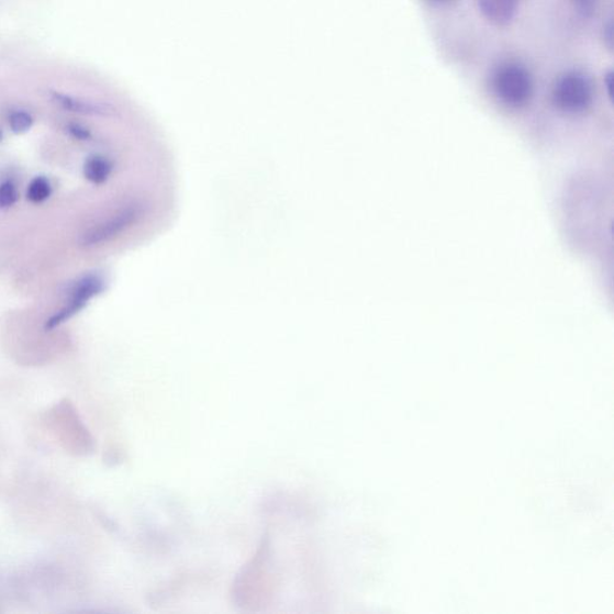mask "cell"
Wrapping results in <instances>:
<instances>
[{"mask_svg": "<svg viewBox=\"0 0 614 614\" xmlns=\"http://www.w3.org/2000/svg\"><path fill=\"white\" fill-rule=\"evenodd\" d=\"M19 200L20 192L15 181L4 180L0 182V211L14 206Z\"/></svg>", "mask_w": 614, "mask_h": 614, "instance_id": "8992f818", "label": "cell"}, {"mask_svg": "<svg viewBox=\"0 0 614 614\" xmlns=\"http://www.w3.org/2000/svg\"><path fill=\"white\" fill-rule=\"evenodd\" d=\"M521 0H477L481 15L498 27H506L518 12Z\"/></svg>", "mask_w": 614, "mask_h": 614, "instance_id": "277c9868", "label": "cell"}, {"mask_svg": "<svg viewBox=\"0 0 614 614\" xmlns=\"http://www.w3.org/2000/svg\"><path fill=\"white\" fill-rule=\"evenodd\" d=\"M533 88L529 70L517 62H505L491 75L493 94L507 108L525 107L533 96Z\"/></svg>", "mask_w": 614, "mask_h": 614, "instance_id": "6da1fadb", "label": "cell"}, {"mask_svg": "<svg viewBox=\"0 0 614 614\" xmlns=\"http://www.w3.org/2000/svg\"><path fill=\"white\" fill-rule=\"evenodd\" d=\"M68 133L72 138L80 142H90L93 138V134H91L89 129L77 123L69 124Z\"/></svg>", "mask_w": 614, "mask_h": 614, "instance_id": "9c48e42d", "label": "cell"}, {"mask_svg": "<svg viewBox=\"0 0 614 614\" xmlns=\"http://www.w3.org/2000/svg\"><path fill=\"white\" fill-rule=\"evenodd\" d=\"M33 118L30 113L18 111L10 115L9 124L12 133L24 134L33 126Z\"/></svg>", "mask_w": 614, "mask_h": 614, "instance_id": "52a82bcc", "label": "cell"}, {"mask_svg": "<svg viewBox=\"0 0 614 614\" xmlns=\"http://www.w3.org/2000/svg\"><path fill=\"white\" fill-rule=\"evenodd\" d=\"M428 2L435 5H444L450 3L451 0H428Z\"/></svg>", "mask_w": 614, "mask_h": 614, "instance_id": "7c38bea8", "label": "cell"}, {"mask_svg": "<svg viewBox=\"0 0 614 614\" xmlns=\"http://www.w3.org/2000/svg\"><path fill=\"white\" fill-rule=\"evenodd\" d=\"M604 82H605V86H606V89H607V94H609L610 98H612V88H613V72L612 71H609L605 75Z\"/></svg>", "mask_w": 614, "mask_h": 614, "instance_id": "8fae6325", "label": "cell"}, {"mask_svg": "<svg viewBox=\"0 0 614 614\" xmlns=\"http://www.w3.org/2000/svg\"><path fill=\"white\" fill-rule=\"evenodd\" d=\"M107 289V280L98 272L87 273L72 286L67 302L52 315L46 324V331H54L65 322L70 321L82 311L90 300Z\"/></svg>", "mask_w": 614, "mask_h": 614, "instance_id": "3957f363", "label": "cell"}, {"mask_svg": "<svg viewBox=\"0 0 614 614\" xmlns=\"http://www.w3.org/2000/svg\"><path fill=\"white\" fill-rule=\"evenodd\" d=\"M613 29H614L613 27V21H612V19H610L604 24V29H603L604 44L610 51H613V42H614Z\"/></svg>", "mask_w": 614, "mask_h": 614, "instance_id": "30bf717a", "label": "cell"}, {"mask_svg": "<svg viewBox=\"0 0 614 614\" xmlns=\"http://www.w3.org/2000/svg\"><path fill=\"white\" fill-rule=\"evenodd\" d=\"M594 90L591 78L571 70L560 75L552 90L556 107L566 113L579 114L591 108Z\"/></svg>", "mask_w": 614, "mask_h": 614, "instance_id": "7a4b0ae2", "label": "cell"}, {"mask_svg": "<svg viewBox=\"0 0 614 614\" xmlns=\"http://www.w3.org/2000/svg\"><path fill=\"white\" fill-rule=\"evenodd\" d=\"M52 193H54V187H52L51 180L46 176H38L30 182L27 199L33 204H42L51 198Z\"/></svg>", "mask_w": 614, "mask_h": 614, "instance_id": "5b68a950", "label": "cell"}, {"mask_svg": "<svg viewBox=\"0 0 614 614\" xmlns=\"http://www.w3.org/2000/svg\"><path fill=\"white\" fill-rule=\"evenodd\" d=\"M599 2L600 0H572L574 10H577L579 15L583 19H590L594 15Z\"/></svg>", "mask_w": 614, "mask_h": 614, "instance_id": "ba28073f", "label": "cell"}]
</instances>
